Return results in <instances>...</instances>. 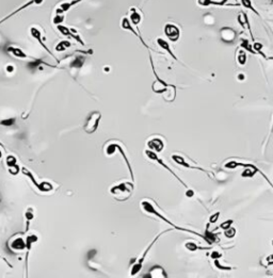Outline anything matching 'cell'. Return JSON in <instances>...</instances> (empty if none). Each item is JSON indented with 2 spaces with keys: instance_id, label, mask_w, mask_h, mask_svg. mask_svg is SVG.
Returning a JSON list of instances; mask_svg holds the SVG:
<instances>
[{
  "instance_id": "obj_15",
  "label": "cell",
  "mask_w": 273,
  "mask_h": 278,
  "mask_svg": "<svg viewBox=\"0 0 273 278\" xmlns=\"http://www.w3.org/2000/svg\"><path fill=\"white\" fill-rule=\"evenodd\" d=\"M30 32H31V35L33 36L35 40H39L40 45H41V46H43V48H44V49H45L46 51H47V52L49 53V55H51V56H52L53 58H55L56 60H57V58H56L55 56L52 55V53H51V51H50L49 49H48V48H47V46H46V45L44 44V43H43V40H42V33H41V31L39 30V29H37V28H34V27H33V28H31Z\"/></svg>"
},
{
  "instance_id": "obj_11",
  "label": "cell",
  "mask_w": 273,
  "mask_h": 278,
  "mask_svg": "<svg viewBox=\"0 0 273 278\" xmlns=\"http://www.w3.org/2000/svg\"><path fill=\"white\" fill-rule=\"evenodd\" d=\"M172 159L174 162H176L177 164H179V165H182L183 167H187V168H191V169H196V171H201L203 173H206L207 174V171L205 168H202V167L199 166H196V165H192V164H190L189 162H187L183 159L182 156L179 155H173L172 156Z\"/></svg>"
},
{
  "instance_id": "obj_45",
  "label": "cell",
  "mask_w": 273,
  "mask_h": 278,
  "mask_svg": "<svg viewBox=\"0 0 273 278\" xmlns=\"http://www.w3.org/2000/svg\"><path fill=\"white\" fill-rule=\"evenodd\" d=\"M0 157H1V152H0Z\"/></svg>"
},
{
  "instance_id": "obj_21",
  "label": "cell",
  "mask_w": 273,
  "mask_h": 278,
  "mask_svg": "<svg viewBox=\"0 0 273 278\" xmlns=\"http://www.w3.org/2000/svg\"><path fill=\"white\" fill-rule=\"evenodd\" d=\"M228 0H220V1H215V0H197V3L202 7H209V5H225L227 4Z\"/></svg>"
},
{
  "instance_id": "obj_4",
  "label": "cell",
  "mask_w": 273,
  "mask_h": 278,
  "mask_svg": "<svg viewBox=\"0 0 273 278\" xmlns=\"http://www.w3.org/2000/svg\"><path fill=\"white\" fill-rule=\"evenodd\" d=\"M115 150H118V152H120V153L122 155V157H123V159L125 160L126 165L128 166V171H129V173H130L131 179H132V181H134V171H132V167L130 165V162H129L128 158H127L126 153H125V152H124L123 148H122L121 145L120 144H117V143H111V144H108L107 146H106V149H105V152H106V153H107L108 156H111V155H113V153L115 152Z\"/></svg>"
},
{
  "instance_id": "obj_25",
  "label": "cell",
  "mask_w": 273,
  "mask_h": 278,
  "mask_svg": "<svg viewBox=\"0 0 273 278\" xmlns=\"http://www.w3.org/2000/svg\"><path fill=\"white\" fill-rule=\"evenodd\" d=\"M185 247L187 248L188 250H190V252H194V250H199V249H201V250H205V249H209V248H210V247H203V246H197V245L195 244V243H193V242H188V243H186Z\"/></svg>"
},
{
  "instance_id": "obj_42",
  "label": "cell",
  "mask_w": 273,
  "mask_h": 278,
  "mask_svg": "<svg viewBox=\"0 0 273 278\" xmlns=\"http://www.w3.org/2000/svg\"><path fill=\"white\" fill-rule=\"evenodd\" d=\"M186 195L188 196V197H192V196L194 195V192L192 190H190V189H188V191H187V193H186Z\"/></svg>"
},
{
  "instance_id": "obj_12",
  "label": "cell",
  "mask_w": 273,
  "mask_h": 278,
  "mask_svg": "<svg viewBox=\"0 0 273 278\" xmlns=\"http://www.w3.org/2000/svg\"><path fill=\"white\" fill-rule=\"evenodd\" d=\"M121 27H122V29H124V30H128V31L132 32V33H134V35H136L137 37H139V40H141V43L143 44V46H145V47L150 49V47H148V46H147L146 44H145V42H144V40H143V39H142L141 36H140L139 32H137V31L134 29V26L131 25L130 21H129V19H128V18H127V17H123V19H122V21H121Z\"/></svg>"
},
{
  "instance_id": "obj_3",
  "label": "cell",
  "mask_w": 273,
  "mask_h": 278,
  "mask_svg": "<svg viewBox=\"0 0 273 278\" xmlns=\"http://www.w3.org/2000/svg\"><path fill=\"white\" fill-rule=\"evenodd\" d=\"M101 120V113L99 111H93L89 114V116L86 117L85 126H83V129L86 133L92 134L94 133L97 128H98L99 121Z\"/></svg>"
},
{
  "instance_id": "obj_27",
  "label": "cell",
  "mask_w": 273,
  "mask_h": 278,
  "mask_svg": "<svg viewBox=\"0 0 273 278\" xmlns=\"http://www.w3.org/2000/svg\"><path fill=\"white\" fill-rule=\"evenodd\" d=\"M237 61L240 65H244V64L247 63V51H244L243 49L239 50L237 56Z\"/></svg>"
},
{
  "instance_id": "obj_37",
  "label": "cell",
  "mask_w": 273,
  "mask_h": 278,
  "mask_svg": "<svg viewBox=\"0 0 273 278\" xmlns=\"http://www.w3.org/2000/svg\"><path fill=\"white\" fill-rule=\"evenodd\" d=\"M15 123V118H8V120H1L0 121V124L1 125H4V126H12L13 124Z\"/></svg>"
},
{
  "instance_id": "obj_9",
  "label": "cell",
  "mask_w": 273,
  "mask_h": 278,
  "mask_svg": "<svg viewBox=\"0 0 273 278\" xmlns=\"http://www.w3.org/2000/svg\"><path fill=\"white\" fill-rule=\"evenodd\" d=\"M57 28H58V30L60 31L61 34H63V35H65V36H68V37H72V39L77 40V42L79 43V44L82 45V46L85 45V43H83V40H81L80 35L74 30V29H68L67 27L62 26V25H58V26H57Z\"/></svg>"
},
{
  "instance_id": "obj_36",
  "label": "cell",
  "mask_w": 273,
  "mask_h": 278,
  "mask_svg": "<svg viewBox=\"0 0 273 278\" xmlns=\"http://www.w3.org/2000/svg\"><path fill=\"white\" fill-rule=\"evenodd\" d=\"M64 20V16L63 15H61V14H57L56 15V17L53 18V24H55V25H61V23L62 21Z\"/></svg>"
},
{
  "instance_id": "obj_16",
  "label": "cell",
  "mask_w": 273,
  "mask_h": 278,
  "mask_svg": "<svg viewBox=\"0 0 273 278\" xmlns=\"http://www.w3.org/2000/svg\"><path fill=\"white\" fill-rule=\"evenodd\" d=\"M7 165L9 166V171L11 174L16 175L19 173V166L17 165L16 158L13 157V156H9V157L7 158Z\"/></svg>"
},
{
  "instance_id": "obj_6",
  "label": "cell",
  "mask_w": 273,
  "mask_h": 278,
  "mask_svg": "<svg viewBox=\"0 0 273 278\" xmlns=\"http://www.w3.org/2000/svg\"><path fill=\"white\" fill-rule=\"evenodd\" d=\"M145 153H146V156H147V157H148V158H150V160H153V161H156V162H157V163H158V164H160V165H161L162 167H164V168H166V169H167V172H170V173H171V174L173 175V176H174L175 178H176V179H177V180H178V181H179L180 183H182V184L183 185V187H185L186 189H188V185H187V184H186V183H185V182H183V180H182V179H180V178H179V177H178V176H177V175H176V174H175V173H174V172H173V171H172V169H171V167H169V166H167V164H166V163H164V161H163V160H162V159H160V158H159V157H158V156H157V153H156L155 152H152V150H146V152H145Z\"/></svg>"
},
{
  "instance_id": "obj_17",
  "label": "cell",
  "mask_w": 273,
  "mask_h": 278,
  "mask_svg": "<svg viewBox=\"0 0 273 278\" xmlns=\"http://www.w3.org/2000/svg\"><path fill=\"white\" fill-rule=\"evenodd\" d=\"M146 277H157V278L164 277V278H166V277H167V275L166 273V271H164L161 266L156 265V266H154L152 270H150V273L146 275Z\"/></svg>"
},
{
  "instance_id": "obj_10",
  "label": "cell",
  "mask_w": 273,
  "mask_h": 278,
  "mask_svg": "<svg viewBox=\"0 0 273 278\" xmlns=\"http://www.w3.org/2000/svg\"><path fill=\"white\" fill-rule=\"evenodd\" d=\"M221 33V40L225 43H234V40H236V31L234 30L233 28H229V27H223L220 30Z\"/></svg>"
},
{
  "instance_id": "obj_30",
  "label": "cell",
  "mask_w": 273,
  "mask_h": 278,
  "mask_svg": "<svg viewBox=\"0 0 273 278\" xmlns=\"http://www.w3.org/2000/svg\"><path fill=\"white\" fill-rule=\"evenodd\" d=\"M37 189H39L40 191H42V192H48V191H51L52 190V184L49 182H42V183H39V187H37Z\"/></svg>"
},
{
  "instance_id": "obj_13",
  "label": "cell",
  "mask_w": 273,
  "mask_h": 278,
  "mask_svg": "<svg viewBox=\"0 0 273 278\" xmlns=\"http://www.w3.org/2000/svg\"><path fill=\"white\" fill-rule=\"evenodd\" d=\"M238 23H239V25L241 26V27H243V28H247L248 29V32H250L251 37H252V40H253V42H255V39H254L252 29H251L250 20H248V15L245 14L244 12H240L239 13V15H238Z\"/></svg>"
},
{
  "instance_id": "obj_32",
  "label": "cell",
  "mask_w": 273,
  "mask_h": 278,
  "mask_svg": "<svg viewBox=\"0 0 273 278\" xmlns=\"http://www.w3.org/2000/svg\"><path fill=\"white\" fill-rule=\"evenodd\" d=\"M261 48H263V45H261V44H259V43H254V45H253V50L255 51L256 53H258V55H261L265 59H267V56L265 55L263 51H261Z\"/></svg>"
},
{
  "instance_id": "obj_28",
  "label": "cell",
  "mask_w": 273,
  "mask_h": 278,
  "mask_svg": "<svg viewBox=\"0 0 273 278\" xmlns=\"http://www.w3.org/2000/svg\"><path fill=\"white\" fill-rule=\"evenodd\" d=\"M241 47L243 48V50H244V51H248V52L253 53V55H256V52L253 50L252 45L250 44V42H248V40H245V39L241 40Z\"/></svg>"
},
{
  "instance_id": "obj_20",
  "label": "cell",
  "mask_w": 273,
  "mask_h": 278,
  "mask_svg": "<svg viewBox=\"0 0 273 278\" xmlns=\"http://www.w3.org/2000/svg\"><path fill=\"white\" fill-rule=\"evenodd\" d=\"M141 14L137 11V9L134 8H131L130 9V15H129V21H131L130 24H132L134 26H138L141 21Z\"/></svg>"
},
{
  "instance_id": "obj_8",
  "label": "cell",
  "mask_w": 273,
  "mask_h": 278,
  "mask_svg": "<svg viewBox=\"0 0 273 278\" xmlns=\"http://www.w3.org/2000/svg\"><path fill=\"white\" fill-rule=\"evenodd\" d=\"M164 34L171 42L176 43L180 36L179 28L174 24H167L166 27H164Z\"/></svg>"
},
{
  "instance_id": "obj_31",
  "label": "cell",
  "mask_w": 273,
  "mask_h": 278,
  "mask_svg": "<svg viewBox=\"0 0 273 278\" xmlns=\"http://www.w3.org/2000/svg\"><path fill=\"white\" fill-rule=\"evenodd\" d=\"M36 241H37V237L35 236V234H30V236H28V238H27V240H26V248L27 249L30 250L32 243H34Z\"/></svg>"
},
{
  "instance_id": "obj_34",
  "label": "cell",
  "mask_w": 273,
  "mask_h": 278,
  "mask_svg": "<svg viewBox=\"0 0 273 278\" xmlns=\"http://www.w3.org/2000/svg\"><path fill=\"white\" fill-rule=\"evenodd\" d=\"M235 234H236V229L235 228H227V229H225V230H224V236L226 237V238H228V239H232V238H234L235 237Z\"/></svg>"
},
{
  "instance_id": "obj_29",
  "label": "cell",
  "mask_w": 273,
  "mask_h": 278,
  "mask_svg": "<svg viewBox=\"0 0 273 278\" xmlns=\"http://www.w3.org/2000/svg\"><path fill=\"white\" fill-rule=\"evenodd\" d=\"M71 46H72V44L68 42V40H62L61 43H59V44L56 46V50L57 51H64L68 47H71Z\"/></svg>"
},
{
  "instance_id": "obj_26",
  "label": "cell",
  "mask_w": 273,
  "mask_h": 278,
  "mask_svg": "<svg viewBox=\"0 0 273 278\" xmlns=\"http://www.w3.org/2000/svg\"><path fill=\"white\" fill-rule=\"evenodd\" d=\"M240 1H241V4L245 8V9L251 10V11H252V12H254L256 15H258L259 17H260V14H259V13L257 12V10L254 9L253 4H252V0H240Z\"/></svg>"
},
{
  "instance_id": "obj_7",
  "label": "cell",
  "mask_w": 273,
  "mask_h": 278,
  "mask_svg": "<svg viewBox=\"0 0 273 278\" xmlns=\"http://www.w3.org/2000/svg\"><path fill=\"white\" fill-rule=\"evenodd\" d=\"M152 66H153V72H154V75H155V77H156V81H154L153 86H152L153 91L155 92V93H157V94L166 93L167 90L169 88H173V86H175V85L169 84V83H167L164 80H162L161 78L159 77L158 75H157L155 68H154V65H152Z\"/></svg>"
},
{
  "instance_id": "obj_5",
  "label": "cell",
  "mask_w": 273,
  "mask_h": 278,
  "mask_svg": "<svg viewBox=\"0 0 273 278\" xmlns=\"http://www.w3.org/2000/svg\"><path fill=\"white\" fill-rule=\"evenodd\" d=\"M167 231H169V230H166V231H164V233H167ZM162 233L158 234V236H157L156 238L154 239V241H153L152 243H150V244L146 247V249H145V252L143 253V255L141 256V258L137 259L136 263L132 264V268H131V271H130V275H131V276H134V275H137L140 271H141V269H142V266H143V262H144L145 258H146L147 253L150 252V248H152V247L154 246V244H155V243H156L157 241H158V239L160 238V236H161Z\"/></svg>"
},
{
  "instance_id": "obj_41",
  "label": "cell",
  "mask_w": 273,
  "mask_h": 278,
  "mask_svg": "<svg viewBox=\"0 0 273 278\" xmlns=\"http://www.w3.org/2000/svg\"><path fill=\"white\" fill-rule=\"evenodd\" d=\"M210 257H211L212 259H219V258H221L222 257V254H221L220 252H212V254L211 255H210Z\"/></svg>"
},
{
  "instance_id": "obj_14",
  "label": "cell",
  "mask_w": 273,
  "mask_h": 278,
  "mask_svg": "<svg viewBox=\"0 0 273 278\" xmlns=\"http://www.w3.org/2000/svg\"><path fill=\"white\" fill-rule=\"evenodd\" d=\"M147 146L150 148V150H152V152H161L164 148V143L161 139L155 137V139H152L150 141L147 142Z\"/></svg>"
},
{
  "instance_id": "obj_39",
  "label": "cell",
  "mask_w": 273,
  "mask_h": 278,
  "mask_svg": "<svg viewBox=\"0 0 273 278\" xmlns=\"http://www.w3.org/2000/svg\"><path fill=\"white\" fill-rule=\"evenodd\" d=\"M232 224H233V221H232V220H227V221H225V222H223L222 224H221L220 227L222 228L223 230H225V229H227V228L231 227Z\"/></svg>"
},
{
  "instance_id": "obj_23",
  "label": "cell",
  "mask_w": 273,
  "mask_h": 278,
  "mask_svg": "<svg viewBox=\"0 0 273 278\" xmlns=\"http://www.w3.org/2000/svg\"><path fill=\"white\" fill-rule=\"evenodd\" d=\"M11 246H12L13 249H16V250H24L26 248V242L24 241L21 238H18V239H15L14 241L12 242V244H11Z\"/></svg>"
},
{
  "instance_id": "obj_1",
  "label": "cell",
  "mask_w": 273,
  "mask_h": 278,
  "mask_svg": "<svg viewBox=\"0 0 273 278\" xmlns=\"http://www.w3.org/2000/svg\"><path fill=\"white\" fill-rule=\"evenodd\" d=\"M141 206H142L143 210H144L145 212L150 213V214H154V215H156L157 217L161 218V220L163 221V222H166L167 224H169V225H171V227H172V228H175V229H176V230H180V231H185V233H189L195 234V236L199 237V238L204 239L205 241H206V238H205V236H203V234L199 233H196V231H194V230H190V229H186V228H182V227H179V226H176L174 223H172L171 221H170V220H167V218L166 217H163V215H162L161 213H159L158 211H157V210L155 209V207H154V205H153V204H150V202L143 200V201L141 202Z\"/></svg>"
},
{
  "instance_id": "obj_44",
  "label": "cell",
  "mask_w": 273,
  "mask_h": 278,
  "mask_svg": "<svg viewBox=\"0 0 273 278\" xmlns=\"http://www.w3.org/2000/svg\"><path fill=\"white\" fill-rule=\"evenodd\" d=\"M244 77L245 76L243 74H239V75H238V79H239V80H243V79H244Z\"/></svg>"
},
{
  "instance_id": "obj_24",
  "label": "cell",
  "mask_w": 273,
  "mask_h": 278,
  "mask_svg": "<svg viewBox=\"0 0 273 278\" xmlns=\"http://www.w3.org/2000/svg\"><path fill=\"white\" fill-rule=\"evenodd\" d=\"M8 51H9V52L12 53L13 56H15L16 58H23V59L27 58V55H26V53L24 52V51L21 50V49H19V48H15V47H9V48H8Z\"/></svg>"
},
{
  "instance_id": "obj_35",
  "label": "cell",
  "mask_w": 273,
  "mask_h": 278,
  "mask_svg": "<svg viewBox=\"0 0 273 278\" xmlns=\"http://www.w3.org/2000/svg\"><path fill=\"white\" fill-rule=\"evenodd\" d=\"M215 266L217 269H219V270H222V271H231V270H232L231 266H224V265H222V264L219 262L218 259H215Z\"/></svg>"
},
{
  "instance_id": "obj_2",
  "label": "cell",
  "mask_w": 273,
  "mask_h": 278,
  "mask_svg": "<svg viewBox=\"0 0 273 278\" xmlns=\"http://www.w3.org/2000/svg\"><path fill=\"white\" fill-rule=\"evenodd\" d=\"M132 190H134L132 182H122L110 189V193L113 194L120 200H126L130 197Z\"/></svg>"
},
{
  "instance_id": "obj_19",
  "label": "cell",
  "mask_w": 273,
  "mask_h": 278,
  "mask_svg": "<svg viewBox=\"0 0 273 278\" xmlns=\"http://www.w3.org/2000/svg\"><path fill=\"white\" fill-rule=\"evenodd\" d=\"M157 43H158V45L160 46L162 49L166 50L167 52L169 53V55H171V56H172L173 59H174V60L178 61V59L176 58V56H175L174 53H173V51H172V49H171V47H170V43H167V40H164L163 39H161V37L157 39Z\"/></svg>"
},
{
  "instance_id": "obj_33",
  "label": "cell",
  "mask_w": 273,
  "mask_h": 278,
  "mask_svg": "<svg viewBox=\"0 0 273 278\" xmlns=\"http://www.w3.org/2000/svg\"><path fill=\"white\" fill-rule=\"evenodd\" d=\"M40 64H47V63L43 62L42 60H34V61H32L28 64V67L30 69H35V68H39Z\"/></svg>"
},
{
  "instance_id": "obj_40",
  "label": "cell",
  "mask_w": 273,
  "mask_h": 278,
  "mask_svg": "<svg viewBox=\"0 0 273 278\" xmlns=\"http://www.w3.org/2000/svg\"><path fill=\"white\" fill-rule=\"evenodd\" d=\"M26 217H27V229H28L29 223H30V221L32 220V218H33V213H32L31 210L27 211V213H26Z\"/></svg>"
},
{
  "instance_id": "obj_18",
  "label": "cell",
  "mask_w": 273,
  "mask_h": 278,
  "mask_svg": "<svg viewBox=\"0 0 273 278\" xmlns=\"http://www.w3.org/2000/svg\"><path fill=\"white\" fill-rule=\"evenodd\" d=\"M81 1H83V0H73V1H69V2H63V3H61L60 7L57 9V14H62V13L66 12V11H68L72 7L80 3Z\"/></svg>"
},
{
  "instance_id": "obj_22",
  "label": "cell",
  "mask_w": 273,
  "mask_h": 278,
  "mask_svg": "<svg viewBox=\"0 0 273 278\" xmlns=\"http://www.w3.org/2000/svg\"><path fill=\"white\" fill-rule=\"evenodd\" d=\"M85 56H77L76 58H74V60H72V62L69 63V67H72V68H81L83 64H85Z\"/></svg>"
},
{
  "instance_id": "obj_38",
  "label": "cell",
  "mask_w": 273,
  "mask_h": 278,
  "mask_svg": "<svg viewBox=\"0 0 273 278\" xmlns=\"http://www.w3.org/2000/svg\"><path fill=\"white\" fill-rule=\"evenodd\" d=\"M219 217H220V212H216V213H213L212 215H210V217H209V224H215L218 221Z\"/></svg>"
},
{
  "instance_id": "obj_43",
  "label": "cell",
  "mask_w": 273,
  "mask_h": 278,
  "mask_svg": "<svg viewBox=\"0 0 273 278\" xmlns=\"http://www.w3.org/2000/svg\"><path fill=\"white\" fill-rule=\"evenodd\" d=\"M7 72H14V66H12V65H8V66H7Z\"/></svg>"
}]
</instances>
